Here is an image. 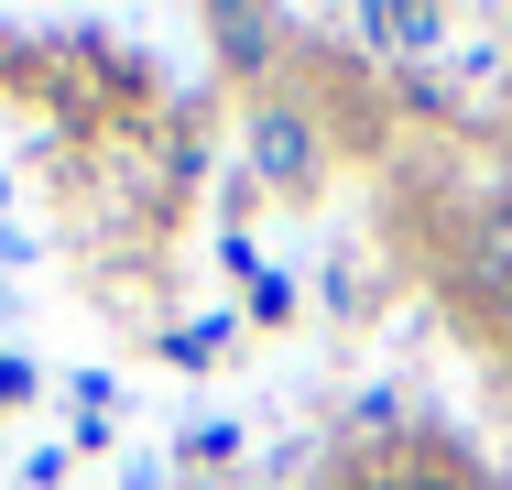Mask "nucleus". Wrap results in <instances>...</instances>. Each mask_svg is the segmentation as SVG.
Here are the masks:
<instances>
[{
    "instance_id": "f03ea898",
    "label": "nucleus",
    "mask_w": 512,
    "mask_h": 490,
    "mask_svg": "<svg viewBox=\"0 0 512 490\" xmlns=\"http://www.w3.org/2000/svg\"><path fill=\"white\" fill-rule=\"evenodd\" d=\"M251 164H262V186H284V196H295V186H316V120L273 98V109L251 120Z\"/></svg>"
},
{
    "instance_id": "20e7f679",
    "label": "nucleus",
    "mask_w": 512,
    "mask_h": 490,
    "mask_svg": "<svg viewBox=\"0 0 512 490\" xmlns=\"http://www.w3.org/2000/svg\"><path fill=\"white\" fill-rule=\"evenodd\" d=\"M360 33H371V44H436L447 22H436V11H360Z\"/></svg>"
},
{
    "instance_id": "7ed1b4c3",
    "label": "nucleus",
    "mask_w": 512,
    "mask_h": 490,
    "mask_svg": "<svg viewBox=\"0 0 512 490\" xmlns=\"http://www.w3.org/2000/svg\"><path fill=\"white\" fill-rule=\"evenodd\" d=\"M360 490H480V480L447 469V458H404V469H382V480H360Z\"/></svg>"
},
{
    "instance_id": "f257e3e1",
    "label": "nucleus",
    "mask_w": 512,
    "mask_h": 490,
    "mask_svg": "<svg viewBox=\"0 0 512 490\" xmlns=\"http://www.w3.org/2000/svg\"><path fill=\"white\" fill-rule=\"evenodd\" d=\"M458 305L491 349H512V186H491L458 218Z\"/></svg>"
}]
</instances>
